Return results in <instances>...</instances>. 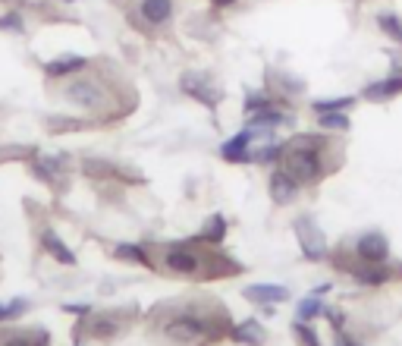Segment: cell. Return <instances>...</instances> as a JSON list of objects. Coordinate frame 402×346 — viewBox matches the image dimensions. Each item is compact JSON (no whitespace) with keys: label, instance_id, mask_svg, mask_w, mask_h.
Instances as JSON below:
<instances>
[{"label":"cell","instance_id":"obj_10","mask_svg":"<svg viewBox=\"0 0 402 346\" xmlns=\"http://www.w3.org/2000/svg\"><path fill=\"white\" fill-rule=\"evenodd\" d=\"M245 296L252 299V303H286V299H289V290H283V286L261 283V286H248Z\"/></svg>","mask_w":402,"mask_h":346},{"label":"cell","instance_id":"obj_18","mask_svg":"<svg viewBox=\"0 0 402 346\" xmlns=\"http://www.w3.org/2000/svg\"><path fill=\"white\" fill-rule=\"evenodd\" d=\"M320 126L324 129H349V117L336 114V110H327V114H320Z\"/></svg>","mask_w":402,"mask_h":346},{"label":"cell","instance_id":"obj_21","mask_svg":"<svg viewBox=\"0 0 402 346\" xmlns=\"http://www.w3.org/2000/svg\"><path fill=\"white\" fill-rule=\"evenodd\" d=\"M0 32H23V16H19V13L0 16Z\"/></svg>","mask_w":402,"mask_h":346},{"label":"cell","instance_id":"obj_13","mask_svg":"<svg viewBox=\"0 0 402 346\" xmlns=\"http://www.w3.org/2000/svg\"><path fill=\"white\" fill-rule=\"evenodd\" d=\"M0 346H48V334H4Z\"/></svg>","mask_w":402,"mask_h":346},{"label":"cell","instance_id":"obj_26","mask_svg":"<svg viewBox=\"0 0 402 346\" xmlns=\"http://www.w3.org/2000/svg\"><path fill=\"white\" fill-rule=\"evenodd\" d=\"M296 334H298V340H302L305 346H318V337H314V330H311V328H305V325H302V318L296 321Z\"/></svg>","mask_w":402,"mask_h":346},{"label":"cell","instance_id":"obj_20","mask_svg":"<svg viewBox=\"0 0 402 346\" xmlns=\"http://www.w3.org/2000/svg\"><path fill=\"white\" fill-rule=\"evenodd\" d=\"M116 255L129 261H138V264H148V259H145V252L138 246H116Z\"/></svg>","mask_w":402,"mask_h":346},{"label":"cell","instance_id":"obj_19","mask_svg":"<svg viewBox=\"0 0 402 346\" xmlns=\"http://www.w3.org/2000/svg\"><path fill=\"white\" fill-rule=\"evenodd\" d=\"M26 308H28L26 299H13V303H4V306H0V321L16 318V315H23Z\"/></svg>","mask_w":402,"mask_h":346},{"label":"cell","instance_id":"obj_11","mask_svg":"<svg viewBox=\"0 0 402 346\" xmlns=\"http://www.w3.org/2000/svg\"><path fill=\"white\" fill-rule=\"evenodd\" d=\"M270 189H274V198H277V202L286 205V202H292V198H296L298 183L292 180L286 171H280V173H274V180H270Z\"/></svg>","mask_w":402,"mask_h":346},{"label":"cell","instance_id":"obj_3","mask_svg":"<svg viewBox=\"0 0 402 346\" xmlns=\"http://www.w3.org/2000/svg\"><path fill=\"white\" fill-rule=\"evenodd\" d=\"M63 94H67V101H72V104L82 110H101L107 101V92L94 79H72Z\"/></svg>","mask_w":402,"mask_h":346},{"label":"cell","instance_id":"obj_27","mask_svg":"<svg viewBox=\"0 0 402 346\" xmlns=\"http://www.w3.org/2000/svg\"><path fill=\"white\" fill-rule=\"evenodd\" d=\"M336 346H358L355 340H346V337H342V340H336Z\"/></svg>","mask_w":402,"mask_h":346},{"label":"cell","instance_id":"obj_4","mask_svg":"<svg viewBox=\"0 0 402 346\" xmlns=\"http://www.w3.org/2000/svg\"><path fill=\"white\" fill-rule=\"evenodd\" d=\"M201 255H195L192 249L186 246H177V249H167L164 252V268L170 271V274H182V277H192L201 271Z\"/></svg>","mask_w":402,"mask_h":346},{"label":"cell","instance_id":"obj_5","mask_svg":"<svg viewBox=\"0 0 402 346\" xmlns=\"http://www.w3.org/2000/svg\"><path fill=\"white\" fill-rule=\"evenodd\" d=\"M355 252L364 264H380L390 255V246H386V239L380 233H368V237H362L355 242Z\"/></svg>","mask_w":402,"mask_h":346},{"label":"cell","instance_id":"obj_12","mask_svg":"<svg viewBox=\"0 0 402 346\" xmlns=\"http://www.w3.org/2000/svg\"><path fill=\"white\" fill-rule=\"evenodd\" d=\"M248 142H252V136H248V132H239L236 139H230V142L223 145V158L226 161H245L248 158Z\"/></svg>","mask_w":402,"mask_h":346},{"label":"cell","instance_id":"obj_14","mask_svg":"<svg viewBox=\"0 0 402 346\" xmlns=\"http://www.w3.org/2000/svg\"><path fill=\"white\" fill-rule=\"evenodd\" d=\"M233 337H236L239 343H264V330H261V325H255V321L239 325L236 330H233Z\"/></svg>","mask_w":402,"mask_h":346},{"label":"cell","instance_id":"obj_15","mask_svg":"<svg viewBox=\"0 0 402 346\" xmlns=\"http://www.w3.org/2000/svg\"><path fill=\"white\" fill-rule=\"evenodd\" d=\"M364 94H368V98H393V94H402V79H386V82H377V85H371Z\"/></svg>","mask_w":402,"mask_h":346},{"label":"cell","instance_id":"obj_25","mask_svg":"<svg viewBox=\"0 0 402 346\" xmlns=\"http://www.w3.org/2000/svg\"><path fill=\"white\" fill-rule=\"evenodd\" d=\"M255 123H264V126H274V123H283V117L277 110H255Z\"/></svg>","mask_w":402,"mask_h":346},{"label":"cell","instance_id":"obj_22","mask_svg":"<svg viewBox=\"0 0 402 346\" xmlns=\"http://www.w3.org/2000/svg\"><path fill=\"white\" fill-rule=\"evenodd\" d=\"M223 230H226L223 217H214V220H211V230L204 233L201 239H208V242H220V239H223Z\"/></svg>","mask_w":402,"mask_h":346},{"label":"cell","instance_id":"obj_1","mask_svg":"<svg viewBox=\"0 0 402 346\" xmlns=\"http://www.w3.org/2000/svg\"><path fill=\"white\" fill-rule=\"evenodd\" d=\"M283 171H286L298 186L314 183L324 173V154H320L318 136H298L289 148H283Z\"/></svg>","mask_w":402,"mask_h":346},{"label":"cell","instance_id":"obj_8","mask_svg":"<svg viewBox=\"0 0 402 346\" xmlns=\"http://www.w3.org/2000/svg\"><path fill=\"white\" fill-rule=\"evenodd\" d=\"M182 88H186V92L192 94V98L204 101V104H208V107H217V101L223 98L220 92H211L208 82H204V79H199V76H195V72H186V76H182Z\"/></svg>","mask_w":402,"mask_h":346},{"label":"cell","instance_id":"obj_2","mask_svg":"<svg viewBox=\"0 0 402 346\" xmlns=\"http://www.w3.org/2000/svg\"><path fill=\"white\" fill-rule=\"evenodd\" d=\"M164 334L177 343H195L204 337L220 334L214 325H208V318H199V312H179L170 321H164Z\"/></svg>","mask_w":402,"mask_h":346},{"label":"cell","instance_id":"obj_6","mask_svg":"<svg viewBox=\"0 0 402 346\" xmlns=\"http://www.w3.org/2000/svg\"><path fill=\"white\" fill-rule=\"evenodd\" d=\"M138 16L148 22L151 28L164 26V22L173 16V0H142V4H138Z\"/></svg>","mask_w":402,"mask_h":346},{"label":"cell","instance_id":"obj_16","mask_svg":"<svg viewBox=\"0 0 402 346\" xmlns=\"http://www.w3.org/2000/svg\"><path fill=\"white\" fill-rule=\"evenodd\" d=\"M89 330H91L94 337H98V340H111L116 330H120V325H116V321H111V318H94Z\"/></svg>","mask_w":402,"mask_h":346},{"label":"cell","instance_id":"obj_17","mask_svg":"<svg viewBox=\"0 0 402 346\" xmlns=\"http://www.w3.org/2000/svg\"><path fill=\"white\" fill-rule=\"evenodd\" d=\"M377 26L384 28V32L390 35L393 41H399V44H402V22H399L396 16H390V13H386V16H380V19H377Z\"/></svg>","mask_w":402,"mask_h":346},{"label":"cell","instance_id":"obj_9","mask_svg":"<svg viewBox=\"0 0 402 346\" xmlns=\"http://www.w3.org/2000/svg\"><path fill=\"white\" fill-rule=\"evenodd\" d=\"M85 66H89V60H85V57L67 54V57H57V60L45 63V72H48L50 79H57V76H69V72H79V70H85Z\"/></svg>","mask_w":402,"mask_h":346},{"label":"cell","instance_id":"obj_23","mask_svg":"<svg viewBox=\"0 0 402 346\" xmlns=\"http://www.w3.org/2000/svg\"><path fill=\"white\" fill-rule=\"evenodd\" d=\"M352 107V98H340V101H318L314 110H320V114H327V110H346Z\"/></svg>","mask_w":402,"mask_h":346},{"label":"cell","instance_id":"obj_24","mask_svg":"<svg viewBox=\"0 0 402 346\" xmlns=\"http://www.w3.org/2000/svg\"><path fill=\"white\" fill-rule=\"evenodd\" d=\"M320 312V303H318V299H305V303L302 306H298V318H302V321H308V318H314V315H318Z\"/></svg>","mask_w":402,"mask_h":346},{"label":"cell","instance_id":"obj_7","mask_svg":"<svg viewBox=\"0 0 402 346\" xmlns=\"http://www.w3.org/2000/svg\"><path fill=\"white\" fill-rule=\"evenodd\" d=\"M41 249H45V252L50 255V259L54 261H60V264H67V268H72V264H76V255L69 252L67 249V242H63L60 237H57L54 230H41Z\"/></svg>","mask_w":402,"mask_h":346}]
</instances>
